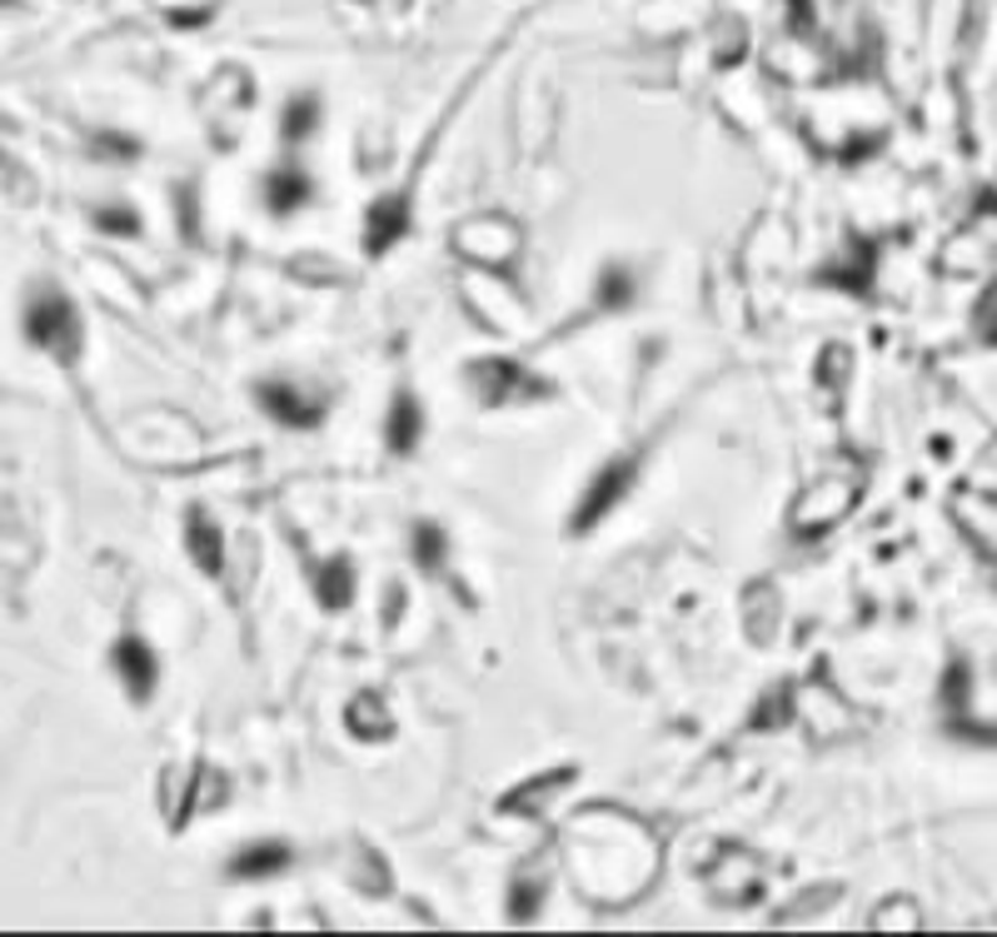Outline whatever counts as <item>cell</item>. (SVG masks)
<instances>
[{"instance_id":"cell-1","label":"cell","mask_w":997,"mask_h":937,"mask_svg":"<svg viewBox=\"0 0 997 937\" xmlns=\"http://www.w3.org/2000/svg\"><path fill=\"white\" fill-rule=\"evenodd\" d=\"M634 484V459H624V464H604V474L594 478V484L584 488V498H578L574 508V528H594L598 518L608 514V508L624 498V488Z\"/></svg>"},{"instance_id":"cell-2","label":"cell","mask_w":997,"mask_h":937,"mask_svg":"<svg viewBox=\"0 0 997 937\" xmlns=\"http://www.w3.org/2000/svg\"><path fill=\"white\" fill-rule=\"evenodd\" d=\"M454 245L474 259H508L518 245V229L514 225H498V219H474L454 235Z\"/></svg>"},{"instance_id":"cell-3","label":"cell","mask_w":997,"mask_h":937,"mask_svg":"<svg viewBox=\"0 0 997 937\" xmlns=\"http://www.w3.org/2000/svg\"><path fill=\"white\" fill-rule=\"evenodd\" d=\"M30 334L40 339V344L60 349L75 339V315H70V305H60V299H40L35 309H30Z\"/></svg>"},{"instance_id":"cell-4","label":"cell","mask_w":997,"mask_h":937,"mask_svg":"<svg viewBox=\"0 0 997 937\" xmlns=\"http://www.w3.org/2000/svg\"><path fill=\"white\" fill-rule=\"evenodd\" d=\"M115 668L125 673L130 698H150V688H155V663H150V648L140 643V638H125V643L115 648Z\"/></svg>"},{"instance_id":"cell-5","label":"cell","mask_w":997,"mask_h":937,"mask_svg":"<svg viewBox=\"0 0 997 937\" xmlns=\"http://www.w3.org/2000/svg\"><path fill=\"white\" fill-rule=\"evenodd\" d=\"M419 404H414V394H399L394 399V409H389V424H384V434H389V449L394 454H409V449L419 444Z\"/></svg>"},{"instance_id":"cell-6","label":"cell","mask_w":997,"mask_h":937,"mask_svg":"<svg viewBox=\"0 0 997 937\" xmlns=\"http://www.w3.org/2000/svg\"><path fill=\"white\" fill-rule=\"evenodd\" d=\"M279 867H289L285 843H255V847H245V853L229 863V873H235V877H259V873H279Z\"/></svg>"},{"instance_id":"cell-7","label":"cell","mask_w":997,"mask_h":937,"mask_svg":"<svg viewBox=\"0 0 997 937\" xmlns=\"http://www.w3.org/2000/svg\"><path fill=\"white\" fill-rule=\"evenodd\" d=\"M404 229H409L404 199H389V205H374V209H369V249H384L389 239H399Z\"/></svg>"},{"instance_id":"cell-8","label":"cell","mask_w":997,"mask_h":937,"mask_svg":"<svg viewBox=\"0 0 997 937\" xmlns=\"http://www.w3.org/2000/svg\"><path fill=\"white\" fill-rule=\"evenodd\" d=\"M259 399H265V404L275 409V419H285V424H315V409H309L305 399L295 394V389H285V384H265V389H259Z\"/></svg>"},{"instance_id":"cell-9","label":"cell","mask_w":997,"mask_h":937,"mask_svg":"<svg viewBox=\"0 0 997 937\" xmlns=\"http://www.w3.org/2000/svg\"><path fill=\"white\" fill-rule=\"evenodd\" d=\"M189 548H195V558L209 574H219V534L209 528L205 514H189Z\"/></svg>"},{"instance_id":"cell-10","label":"cell","mask_w":997,"mask_h":937,"mask_svg":"<svg viewBox=\"0 0 997 937\" xmlns=\"http://www.w3.org/2000/svg\"><path fill=\"white\" fill-rule=\"evenodd\" d=\"M305 175H289V169H279V175H269V185H265V195H269V205L275 209H295L299 199H305Z\"/></svg>"},{"instance_id":"cell-11","label":"cell","mask_w":997,"mask_h":937,"mask_svg":"<svg viewBox=\"0 0 997 937\" xmlns=\"http://www.w3.org/2000/svg\"><path fill=\"white\" fill-rule=\"evenodd\" d=\"M319 598H325V608H339L349 598V564H345V558H335V564L325 568V578H319Z\"/></svg>"},{"instance_id":"cell-12","label":"cell","mask_w":997,"mask_h":937,"mask_svg":"<svg viewBox=\"0 0 997 937\" xmlns=\"http://www.w3.org/2000/svg\"><path fill=\"white\" fill-rule=\"evenodd\" d=\"M414 554H424V564H434L439 554H444V538H439V528H414Z\"/></svg>"}]
</instances>
